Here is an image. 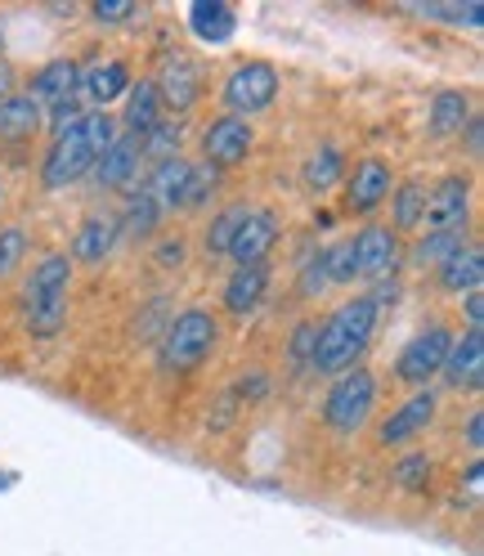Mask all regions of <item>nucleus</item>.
<instances>
[{
  "label": "nucleus",
  "mask_w": 484,
  "mask_h": 556,
  "mask_svg": "<svg viewBox=\"0 0 484 556\" xmlns=\"http://www.w3.org/2000/svg\"><path fill=\"white\" fill-rule=\"evenodd\" d=\"M372 404H377V377L364 364H355L351 372H341L332 381V391L323 400V422L332 431H341V435H355L368 422Z\"/></svg>",
  "instance_id": "423d86ee"
},
{
  "label": "nucleus",
  "mask_w": 484,
  "mask_h": 556,
  "mask_svg": "<svg viewBox=\"0 0 484 556\" xmlns=\"http://www.w3.org/2000/svg\"><path fill=\"white\" fill-rule=\"evenodd\" d=\"M252 144H256L252 122L229 117V113H225V117H216L212 126L202 130V153H206V162H212L216 170H225V166H238V162H247Z\"/></svg>",
  "instance_id": "9b49d317"
},
{
  "label": "nucleus",
  "mask_w": 484,
  "mask_h": 556,
  "mask_svg": "<svg viewBox=\"0 0 484 556\" xmlns=\"http://www.w3.org/2000/svg\"><path fill=\"white\" fill-rule=\"evenodd\" d=\"M180 139H184L180 117H162V122L140 139V149H144V157L166 162V157H180Z\"/></svg>",
  "instance_id": "c756f323"
},
{
  "label": "nucleus",
  "mask_w": 484,
  "mask_h": 556,
  "mask_svg": "<svg viewBox=\"0 0 484 556\" xmlns=\"http://www.w3.org/2000/svg\"><path fill=\"white\" fill-rule=\"evenodd\" d=\"M480 484H484V467H480V463H471V467H467V490H471V494H480Z\"/></svg>",
  "instance_id": "09e8293b"
},
{
  "label": "nucleus",
  "mask_w": 484,
  "mask_h": 556,
  "mask_svg": "<svg viewBox=\"0 0 484 556\" xmlns=\"http://www.w3.org/2000/svg\"><path fill=\"white\" fill-rule=\"evenodd\" d=\"M467 444L475 448V454L484 448V413H480V408H475V413L467 417Z\"/></svg>",
  "instance_id": "a18cd8bd"
},
{
  "label": "nucleus",
  "mask_w": 484,
  "mask_h": 556,
  "mask_svg": "<svg viewBox=\"0 0 484 556\" xmlns=\"http://www.w3.org/2000/svg\"><path fill=\"white\" fill-rule=\"evenodd\" d=\"M216 337H220V328H216L212 309H198V305L180 309V315L162 328L157 359H162L166 372H193L206 355L216 351Z\"/></svg>",
  "instance_id": "20e7f679"
},
{
  "label": "nucleus",
  "mask_w": 484,
  "mask_h": 556,
  "mask_svg": "<svg viewBox=\"0 0 484 556\" xmlns=\"http://www.w3.org/2000/svg\"><path fill=\"white\" fill-rule=\"evenodd\" d=\"M435 391H412L386 422H382V431H377V440H382L386 448H399V444H408V440H418V435H426V427L435 422Z\"/></svg>",
  "instance_id": "f8f14e48"
},
{
  "label": "nucleus",
  "mask_w": 484,
  "mask_h": 556,
  "mask_svg": "<svg viewBox=\"0 0 484 556\" xmlns=\"http://www.w3.org/2000/svg\"><path fill=\"white\" fill-rule=\"evenodd\" d=\"M336 180H341V149H336V144H323V149L309 153V162H305V185L315 189V193H323V189H332Z\"/></svg>",
  "instance_id": "2f4dec72"
},
{
  "label": "nucleus",
  "mask_w": 484,
  "mask_h": 556,
  "mask_svg": "<svg viewBox=\"0 0 484 556\" xmlns=\"http://www.w3.org/2000/svg\"><path fill=\"white\" fill-rule=\"evenodd\" d=\"M184 252H189L184 238H162L157 252H153V261H157L162 269H180V265H184Z\"/></svg>",
  "instance_id": "79ce46f5"
},
{
  "label": "nucleus",
  "mask_w": 484,
  "mask_h": 556,
  "mask_svg": "<svg viewBox=\"0 0 484 556\" xmlns=\"http://www.w3.org/2000/svg\"><path fill=\"white\" fill-rule=\"evenodd\" d=\"M265 288H269V269L265 265H252V269H233V278L225 283V309L238 319H247L252 309L265 301Z\"/></svg>",
  "instance_id": "4be33fe9"
},
{
  "label": "nucleus",
  "mask_w": 484,
  "mask_h": 556,
  "mask_svg": "<svg viewBox=\"0 0 484 556\" xmlns=\"http://www.w3.org/2000/svg\"><path fill=\"white\" fill-rule=\"evenodd\" d=\"M31 99L37 109L50 113V126L63 130L81 117V63L73 59H50L37 77H31Z\"/></svg>",
  "instance_id": "39448f33"
},
{
  "label": "nucleus",
  "mask_w": 484,
  "mask_h": 556,
  "mask_svg": "<svg viewBox=\"0 0 484 556\" xmlns=\"http://www.w3.org/2000/svg\"><path fill=\"white\" fill-rule=\"evenodd\" d=\"M422 212H426V185L408 180L395 189V233H408V229H422Z\"/></svg>",
  "instance_id": "7c9ffc66"
},
{
  "label": "nucleus",
  "mask_w": 484,
  "mask_h": 556,
  "mask_svg": "<svg viewBox=\"0 0 484 556\" xmlns=\"http://www.w3.org/2000/svg\"><path fill=\"white\" fill-rule=\"evenodd\" d=\"M233 400L242 404H260V400H269V377L265 372H247V377H238V387H233Z\"/></svg>",
  "instance_id": "ea45409f"
},
{
  "label": "nucleus",
  "mask_w": 484,
  "mask_h": 556,
  "mask_svg": "<svg viewBox=\"0 0 484 556\" xmlns=\"http://www.w3.org/2000/svg\"><path fill=\"white\" fill-rule=\"evenodd\" d=\"M220 189V170L212 162L202 166H189V189H184V206H202L206 198H212Z\"/></svg>",
  "instance_id": "f704fd0d"
},
{
  "label": "nucleus",
  "mask_w": 484,
  "mask_h": 556,
  "mask_svg": "<svg viewBox=\"0 0 484 556\" xmlns=\"http://www.w3.org/2000/svg\"><path fill=\"white\" fill-rule=\"evenodd\" d=\"M426 480H431V458H426V454L399 458V467H395V484H399V490L418 494V490H426Z\"/></svg>",
  "instance_id": "c9c22d12"
},
{
  "label": "nucleus",
  "mask_w": 484,
  "mask_h": 556,
  "mask_svg": "<svg viewBox=\"0 0 484 556\" xmlns=\"http://www.w3.org/2000/svg\"><path fill=\"white\" fill-rule=\"evenodd\" d=\"M117 216H86V225L73 238V256L67 261H81V265H99L113 256V242H117Z\"/></svg>",
  "instance_id": "412c9836"
},
{
  "label": "nucleus",
  "mask_w": 484,
  "mask_h": 556,
  "mask_svg": "<svg viewBox=\"0 0 484 556\" xmlns=\"http://www.w3.org/2000/svg\"><path fill=\"white\" fill-rule=\"evenodd\" d=\"M5 94H14V67L0 59V99H5Z\"/></svg>",
  "instance_id": "de8ad7c7"
},
{
  "label": "nucleus",
  "mask_w": 484,
  "mask_h": 556,
  "mask_svg": "<svg viewBox=\"0 0 484 556\" xmlns=\"http://www.w3.org/2000/svg\"><path fill=\"white\" fill-rule=\"evenodd\" d=\"M162 99H157V86H153V77H140V81H130V90H126V113H122V126H126V135H149L157 122H162Z\"/></svg>",
  "instance_id": "aec40b11"
},
{
  "label": "nucleus",
  "mask_w": 484,
  "mask_h": 556,
  "mask_svg": "<svg viewBox=\"0 0 484 556\" xmlns=\"http://www.w3.org/2000/svg\"><path fill=\"white\" fill-rule=\"evenodd\" d=\"M130 90V67L122 59H99L90 67H81V94H90L99 103V113L109 109L113 99H122Z\"/></svg>",
  "instance_id": "6ab92c4d"
},
{
  "label": "nucleus",
  "mask_w": 484,
  "mask_h": 556,
  "mask_svg": "<svg viewBox=\"0 0 484 556\" xmlns=\"http://www.w3.org/2000/svg\"><path fill=\"white\" fill-rule=\"evenodd\" d=\"M46 113L37 109V99H31L27 90H14L0 99V139H31L41 130Z\"/></svg>",
  "instance_id": "5701e85b"
},
{
  "label": "nucleus",
  "mask_w": 484,
  "mask_h": 556,
  "mask_svg": "<svg viewBox=\"0 0 484 556\" xmlns=\"http://www.w3.org/2000/svg\"><path fill=\"white\" fill-rule=\"evenodd\" d=\"M242 220H247V206H225V212H220L212 225H206V238H202L206 256H212V261L229 256V242H233V233H238Z\"/></svg>",
  "instance_id": "c85d7f7f"
},
{
  "label": "nucleus",
  "mask_w": 484,
  "mask_h": 556,
  "mask_svg": "<svg viewBox=\"0 0 484 556\" xmlns=\"http://www.w3.org/2000/svg\"><path fill=\"white\" fill-rule=\"evenodd\" d=\"M67 283H73V261L63 252H46L31 265V278L23 283V324L31 337H59L67 319Z\"/></svg>",
  "instance_id": "7ed1b4c3"
},
{
  "label": "nucleus",
  "mask_w": 484,
  "mask_h": 556,
  "mask_svg": "<svg viewBox=\"0 0 484 556\" xmlns=\"http://www.w3.org/2000/svg\"><path fill=\"white\" fill-rule=\"evenodd\" d=\"M301 296H319L328 288V265H323V248L319 252H305L301 256V278H296Z\"/></svg>",
  "instance_id": "e433bc0d"
},
{
  "label": "nucleus",
  "mask_w": 484,
  "mask_h": 556,
  "mask_svg": "<svg viewBox=\"0 0 484 556\" xmlns=\"http://www.w3.org/2000/svg\"><path fill=\"white\" fill-rule=\"evenodd\" d=\"M140 162H144V149H140V135H117L103 157L94 162V180L99 189H135L140 185Z\"/></svg>",
  "instance_id": "2eb2a0df"
},
{
  "label": "nucleus",
  "mask_w": 484,
  "mask_h": 556,
  "mask_svg": "<svg viewBox=\"0 0 484 556\" xmlns=\"http://www.w3.org/2000/svg\"><path fill=\"white\" fill-rule=\"evenodd\" d=\"M467 242H462V233H426L418 248H412V261L418 265H444L454 252H462Z\"/></svg>",
  "instance_id": "72a5a7b5"
},
{
  "label": "nucleus",
  "mask_w": 484,
  "mask_h": 556,
  "mask_svg": "<svg viewBox=\"0 0 484 556\" xmlns=\"http://www.w3.org/2000/svg\"><path fill=\"white\" fill-rule=\"evenodd\" d=\"M279 242V216L273 212H247V220L238 225L233 242H229V261L238 269H252V265H265L269 248Z\"/></svg>",
  "instance_id": "4468645a"
},
{
  "label": "nucleus",
  "mask_w": 484,
  "mask_h": 556,
  "mask_svg": "<svg viewBox=\"0 0 484 556\" xmlns=\"http://www.w3.org/2000/svg\"><path fill=\"white\" fill-rule=\"evenodd\" d=\"M351 252H355L359 278H386L399 265V233L395 229H382V225H364L351 238Z\"/></svg>",
  "instance_id": "ddd939ff"
},
{
  "label": "nucleus",
  "mask_w": 484,
  "mask_h": 556,
  "mask_svg": "<svg viewBox=\"0 0 484 556\" xmlns=\"http://www.w3.org/2000/svg\"><path fill=\"white\" fill-rule=\"evenodd\" d=\"M157 225H162V206H157V198H153L144 185H135L130 198H126V212L117 216V229H126L130 238H149Z\"/></svg>",
  "instance_id": "a878e982"
},
{
  "label": "nucleus",
  "mask_w": 484,
  "mask_h": 556,
  "mask_svg": "<svg viewBox=\"0 0 484 556\" xmlns=\"http://www.w3.org/2000/svg\"><path fill=\"white\" fill-rule=\"evenodd\" d=\"M467 117H471V99L462 90H440L431 99V113H426L431 135H458L467 126Z\"/></svg>",
  "instance_id": "bb28decb"
},
{
  "label": "nucleus",
  "mask_w": 484,
  "mask_h": 556,
  "mask_svg": "<svg viewBox=\"0 0 484 556\" xmlns=\"http://www.w3.org/2000/svg\"><path fill=\"white\" fill-rule=\"evenodd\" d=\"M440 372L454 391H480V381H484V328H467L462 341H454V351H448Z\"/></svg>",
  "instance_id": "dca6fc26"
},
{
  "label": "nucleus",
  "mask_w": 484,
  "mask_h": 556,
  "mask_svg": "<svg viewBox=\"0 0 484 556\" xmlns=\"http://www.w3.org/2000/svg\"><path fill=\"white\" fill-rule=\"evenodd\" d=\"M448 351H454V332L440 328V324H431L426 332H418V337H412V341L404 345V351H399V359H395V377L422 391L426 381L444 368Z\"/></svg>",
  "instance_id": "6e6552de"
},
{
  "label": "nucleus",
  "mask_w": 484,
  "mask_h": 556,
  "mask_svg": "<svg viewBox=\"0 0 484 556\" xmlns=\"http://www.w3.org/2000/svg\"><path fill=\"white\" fill-rule=\"evenodd\" d=\"M273 94H279V67L265 63V59H252V63H238L229 81H225V103H229V117H242L247 122L252 113H265Z\"/></svg>",
  "instance_id": "0eeeda50"
},
{
  "label": "nucleus",
  "mask_w": 484,
  "mask_h": 556,
  "mask_svg": "<svg viewBox=\"0 0 484 556\" xmlns=\"http://www.w3.org/2000/svg\"><path fill=\"white\" fill-rule=\"evenodd\" d=\"M391 166L382 162V157H364L359 166H355V180L345 185V206L351 212H359V216H368V212H377L386 198H391Z\"/></svg>",
  "instance_id": "f3484780"
},
{
  "label": "nucleus",
  "mask_w": 484,
  "mask_h": 556,
  "mask_svg": "<svg viewBox=\"0 0 484 556\" xmlns=\"http://www.w3.org/2000/svg\"><path fill=\"white\" fill-rule=\"evenodd\" d=\"M153 86H157L162 109H170V113H180V117H184L193 103H198V94H202V73H198V63H193L184 50H176V54H166V59H162Z\"/></svg>",
  "instance_id": "9d476101"
},
{
  "label": "nucleus",
  "mask_w": 484,
  "mask_h": 556,
  "mask_svg": "<svg viewBox=\"0 0 484 556\" xmlns=\"http://www.w3.org/2000/svg\"><path fill=\"white\" fill-rule=\"evenodd\" d=\"M233 408H238V400H233V391H225V395H220V413H216L206 427H212V431H225V427H229V417H233Z\"/></svg>",
  "instance_id": "c03bdc74"
},
{
  "label": "nucleus",
  "mask_w": 484,
  "mask_h": 556,
  "mask_svg": "<svg viewBox=\"0 0 484 556\" xmlns=\"http://www.w3.org/2000/svg\"><path fill=\"white\" fill-rule=\"evenodd\" d=\"M467 328H484V296L467 292Z\"/></svg>",
  "instance_id": "49530a36"
},
{
  "label": "nucleus",
  "mask_w": 484,
  "mask_h": 556,
  "mask_svg": "<svg viewBox=\"0 0 484 556\" xmlns=\"http://www.w3.org/2000/svg\"><path fill=\"white\" fill-rule=\"evenodd\" d=\"M23 256H27V233L23 229H0V278L5 274H14L18 265H23Z\"/></svg>",
  "instance_id": "58836bf2"
},
{
  "label": "nucleus",
  "mask_w": 484,
  "mask_h": 556,
  "mask_svg": "<svg viewBox=\"0 0 484 556\" xmlns=\"http://www.w3.org/2000/svg\"><path fill=\"white\" fill-rule=\"evenodd\" d=\"M440 269V288L444 292H480V283H484V256H480V248H462V252H454L444 265H435Z\"/></svg>",
  "instance_id": "393cba45"
},
{
  "label": "nucleus",
  "mask_w": 484,
  "mask_h": 556,
  "mask_svg": "<svg viewBox=\"0 0 484 556\" xmlns=\"http://www.w3.org/2000/svg\"><path fill=\"white\" fill-rule=\"evenodd\" d=\"M90 14L99 23H126V18H135V0H94Z\"/></svg>",
  "instance_id": "a19ab883"
},
{
  "label": "nucleus",
  "mask_w": 484,
  "mask_h": 556,
  "mask_svg": "<svg viewBox=\"0 0 484 556\" xmlns=\"http://www.w3.org/2000/svg\"><path fill=\"white\" fill-rule=\"evenodd\" d=\"M315 351H319V319H301L288 341L292 372H315Z\"/></svg>",
  "instance_id": "473e14b6"
},
{
  "label": "nucleus",
  "mask_w": 484,
  "mask_h": 556,
  "mask_svg": "<svg viewBox=\"0 0 484 556\" xmlns=\"http://www.w3.org/2000/svg\"><path fill=\"white\" fill-rule=\"evenodd\" d=\"M189 27H193V37L206 41V46H229L233 31H238V14H233V5H225V0H193Z\"/></svg>",
  "instance_id": "a211bd4d"
},
{
  "label": "nucleus",
  "mask_w": 484,
  "mask_h": 556,
  "mask_svg": "<svg viewBox=\"0 0 484 556\" xmlns=\"http://www.w3.org/2000/svg\"><path fill=\"white\" fill-rule=\"evenodd\" d=\"M140 185L157 198L162 212H176V206H184L189 162H184V157H166V162H157V166H153V176H149V180H140Z\"/></svg>",
  "instance_id": "b1692460"
},
{
  "label": "nucleus",
  "mask_w": 484,
  "mask_h": 556,
  "mask_svg": "<svg viewBox=\"0 0 484 556\" xmlns=\"http://www.w3.org/2000/svg\"><path fill=\"white\" fill-rule=\"evenodd\" d=\"M377 324H382V309H377V301L364 292L355 301H345L336 305L332 315L319 324V351H315V372H351L364 351H368V341L377 332Z\"/></svg>",
  "instance_id": "f03ea898"
},
{
  "label": "nucleus",
  "mask_w": 484,
  "mask_h": 556,
  "mask_svg": "<svg viewBox=\"0 0 484 556\" xmlns=\"http://www.w3.org/2000/svg\"><path fill=\"white\" fill-rule=\"evenodd\" d=\"M323 265H328V283H355V278H359L351 242H336V248H328L323 252Z\"/></svg>",
  "instance_id": "4c0bfd02"
},
{
  "label": "nucleus",
  "mask_w": 484,
  "mask_h": 556,
  "mask_svg": "<svg viewBox=\"0 0 484 556\" xmlns=\"http://www.w3.org/2000/svg\"><path fill=\"white\" fill-rule=\"evenodd\" d=\"M113 139H117V117L113 113H99V109L94 113H81L73 126H63L54 135V144L46 149L41 185L46 189H67V185L86 180Z\"/></svg>",
  "instance_id": "f257e3e1"
},
{
  "label": "nucleus",
  "mask_w": 484,
  "mask_h": 556,
  "mask_svg": "<svg viewBox=\"0 0 484 556\" xmlns=\"http://www.w3.org/2000/svg\"><path fill=\"white\" fill-rule=\"evenodd\" d=\"M467 220H471V180L467 176H444L426 193V212H422L426 233H462Z\"/></svg>",
  "instance_id": "1a4fd4ad"
},
{
  "label": "nucleus",
  "mask_w": 484,
  "mask_h": 556,
  "mask_svg": "<svg viewBox=\"0 0 484 556\" xmlns=\"http://www.w3.org/2000/svg\"><path fill=\"white\" fill-rule=\"evenodd\" d=\"M412 14L422 18H440L448 27H480L484 23V5L480 0H467V5H458V0H435V5H422V0H408Z\"/></svg>",
  "instance_id": "cd10ccee"
},
{
  "label": "nucleus",
  "mask_w": 484,
  "mask_h": 556,
  "mask_svg": "<svg viewBox=\"0 0 484 556\" xmlns=\"http://www.w3.org/2000/svg\"><path fill=\"white\" fill-rule=\"evenodd\" d=\"M458 135L467 139V153H471V157H480V153H484V117H480V113H471V117H467V126H462Z\"/></svg>",
  "instance_id": "37998d69"
}]
</instances>
